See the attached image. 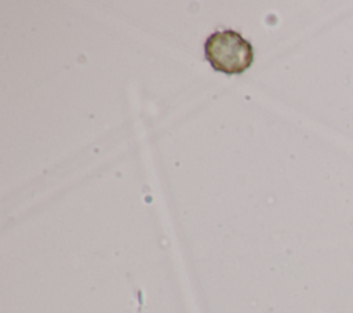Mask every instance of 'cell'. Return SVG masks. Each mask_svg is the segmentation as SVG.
I'll return each mask as SVG.
<instances>
[{
	"mask_svg": "<svg viewBox=\"0 0 353 313\" xmlns=\"http://www.w3.org/2000/svg\"><path fill=\"white\" fill-rule=\"evenodd\" d=\"M204 54L215 70L226 74L243 73L254 61L251 43L232 29L214 32L205 40Z\"/></svg>",
	"mask_w": 353,
	"mask_h": 313,
	"instance_id": "6da1fadb",
	"label": "cell"
}]
</instances>
